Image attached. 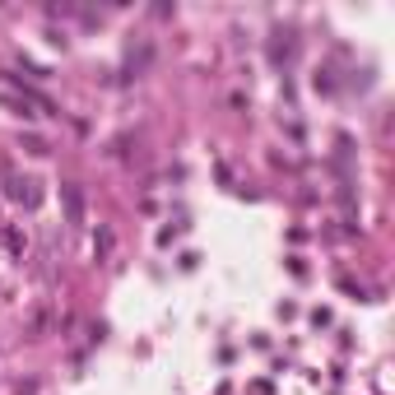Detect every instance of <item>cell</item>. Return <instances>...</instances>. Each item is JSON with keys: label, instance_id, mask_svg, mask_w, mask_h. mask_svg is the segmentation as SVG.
Wrapping results in <instances>:
<instances>
[{"label": "cell", "instance_id": "6da1fadb", "mask_svg": "<svg viewBox=\"0 0 395 395\" xmlns=\"http://www.w3.org/2000/svg\"><path fill=\"white\" fill-rule=\"evenodd\" d=\"M154 66V42L149 37H135V42L126 47V61H121V79H140L145 70Z\"/></svg>", "mask_w": 395, "mask_h": 395}, {"label": "cell", "instance_id": "7a4b0ae2", "mask_svg": "<svg viewBox=\"0 0 395 395\" xmlns=\"http://www.w3.org/2000/svg\"><path fill=\"white\" fill-rule=\"evenodd\" d=\"M5 195H10L14 205H28V209H33V205L42 200L37 181H33V177H19V172H5Z\"/></svg>", "mask_w": 395, "mask_h": 395}, {"label": "cell", "instance_id": "3957f363", "mask_svg": "<svg viewBox=\"0 0 395 395\" xmlns=\"http://www.w3.org/2000/svg\"><path fill=\"white\" fill-rule=\"evenodd\" d=\"M61 205H66V224H84V191L75 181H61Z\"/></svg>", "mask_w": 395, "mask_h": 395}, {"label": "cell", "instance_id": "277c9868", "mask_svg": "<svg viewBox=\"0 0 395 395\" xmlns=\"http://www.w3.org/2000/svg\"><path fill=\"white\" fill-rule=\"evenodd\" d=\"M293 51H298V42H293L288 33H279V37L270 42V61H274V66H284V61L293 56Z\"/></svg>", "mask_w": 395, "mask_h": 395}, {"label": "cell", "instance_id": "5b68a950", "mask_svg": "<svg viewBox=\"0 0 395 395\" xmlns=\"http://www.w3.org/2000/svg\"><path fill=\"white\" fill-rule=\"evenodd\" d=\"M23 247H28V242H23V228L10 224L5 228V251H10V256H23Z\"/></svg>", "mask_w": 395, "mask_h": 395}]
</instances>
